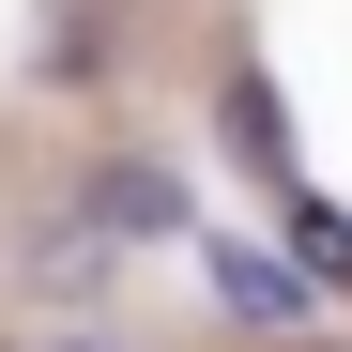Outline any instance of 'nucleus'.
Masks as SVG:
<instances>
[{"instance_id": "39448f33", "label": "nucleus", "mask_w": 352, "mask_h": 352, "mask_svg": "<svg viewBox=\"0 0 352 352\" xmlns=\"http://www.w3.org/2000/svg\"><path fill=\"white\" fill-rule=\"evenodd\" d=\"M31 352H123V337H31Z\"/></svg>"}, {"instance_id": "20e7f679", "label": "nucleus", "mask_w": 352, "mask_h": 352, "mask_svg": "<svg viewBox=\"0 0 352 352\" xmlns=\"http://www.w3.org/2000/svg\"><path fill=\"white\" fill-rule=\"evenodd\" d=\"M276 214H291V261H307V276H337V291H352V214H337V199H307V184H291Z\"/></svg>"}, {"instance_id": "7ed1b4c3", "label": "nucleus", "mask_w": 352, "mask_h": 352, "mask_svg": "<svg viewBox=\"0 0 352 352\" xmlns=\"http://www.w3.org/2000/svg\"><path fill=\"white\" fill-rule=\"evenodd\" d=\"M214 123H230V153L291 199V123H276V92H261V77H230V92H214Z\"/></svg>"}, {"instance_id": "f257e3e1", "label": "nucleus", "mask_w": 352, "mask_h": 352, "mask_svg": "<svg viewBox=\"0 0 352 352\" xmlns=\"http://www.w3.org/2000/svg\"><path fill=\"white\" fill-rule=\"evenodd\" d=\"M199 276H214V307L245 322V337H307L322 322V276L291 261V245H261V230H199Z\"/></svg>"}, {"instance_id": "f03ea898", "label": "nucleus", "mask_w": 352, "mask_h": 352, "mask_svg": "<svg viewBox=\"0 0 352 352\" xmlns=\"http://www.w3.org/2000/svg\"><path fill=\"white\" fill-rule=\"evenodd\" d=\"M77 230H92V245H184V230H199V199H184V168H168V153H92Z\"/></svg>"}]
</instances>
